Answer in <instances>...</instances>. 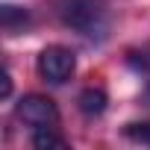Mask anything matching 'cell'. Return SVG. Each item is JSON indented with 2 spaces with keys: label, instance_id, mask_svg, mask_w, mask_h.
Returning <instances> with one entry per match:
<instances>
[{
  "label": "cell",
  "instance_id": "6da1fadb",
  "mask_svg": "<svg viewBox=\"0 0 150 150\" xmlns=\"http://www.w3.org/2000/svg\"><path fill=\"white\" fill-rule=\"evenodd\" d=\"M50 3L65 27H71L88 41L100 44L112 30L109 0H50Z\"/></svg>",
  "mask_w": 150,
  "mask_h": 150
},
{
  "label": "cell",
  "instance_id": "7a4b0ae2",
  "mask_svg": "<svg viewBox=\"0 0 150 150\" xmlns=\"http://www.w3.org/2000/svg\"><path fill=\"white\" fill-rule=\"evenodd\" d=\"M35 71H38V77L50 86H65L71 77H74V71H77V56H74L71 47L65 44H47L38 59H35Z\"/></svg>",
  "mask_w": 150,
  "mask_h": 150
},
{
  "label": "cell",
  "instance_id": "3957f363",
  "mask_svg": "<svg viewBox=\"0 0 150 150\" xmlns=\"http://www.w3.org/2000/svg\"><path fill=\"white\" fill-rule=\"evenodd\" d=\"M15 112H18V118L30 127V132H33V129H44V127H59V121H62L56 103H53L50 97H44V94H24V97L18 100Z\"/></svg>",
  "mask_w": 150,
  "mask_h": 150
},
{
  "label": "cell",
  "instance_id": "277c9868",
  "mask_svg": "<svg viewBox=\"0 0 150 150\" xmlns=\"http://www.w3.org/2000/svg\"><path fill=\"white\" fill-rule=\"evenodd\" d=\"M106 103H109V97H106V91L97 88V86L83 88L80 97H77V106H80V112H83L86 118H100V115L106 112Z\"/></svg>",
  "mask_w": 150,
  "mask_h": 150
},
{
  "label": "cell",
  "instance_id": "5b68a950",
  "mask_svg": "<svg viewBox=\"0 0 150 150\" xmlns=\"http://www.w3.org/2000/svg\"><path fill=\"white\" fill-rule=\"evenodd\" d=\"M0 21H3V33L6 35H18V33L27 30L30 12L21 9V6H15V3H3V6H0Z\"/></svg>",
  "mask_w": 150,
  "mask_h": 150
},
{
  "label": "cell",
  "instance_id": "8992f818",
  "mask_svg": "<svg viewBox=\"0 0 150 150\" xmlns=\"http://www.w3.org/2000/svg\"><path fill=\"white\" fill-rule=\"evenodd\" d=\"M59 127H44V129H33L30 138L38 150H47V147H65V138L56 132Z\"/></svg>",
  "mask_w": 150,
  "mask_h": 150
},
{
  "label": "cell",
  "instance_id": "52a82bcc",
  "mask_svg": "<svg viewBox=\"0 0 150 150\" xmlns=\"http://www.w3.org/2000/svg\"><path fill=\"white\" fill-rule=\"evenodd\" d=\"M124 135L132 138V141H138V144H150V124H127Z\"/></svg>",
  "mask_w": 150,
  "mask_h": 150
},
{
  "label": "cell",
  "instance_id": "ba28073f",
  "mask_svg": "<svg viewBox=\"0 0 150 150\" xmlns=\"http://www.w3.org/2000/svg\"><path fill=\"white\" fill-rule=\"evenodd\" d=\"M12 94V77H9V71H3V97Z\"/></svg>",
  "mask_w": 150,
  "mask_h": 150
},
{
  "label": "cell",
  "instance_id": "9c48e42d",
  "mask_svg": "<svg viewBox=\"0 0 150 150\" xmlns=\"http://www.w3.org/2000/svg\"><path fill=\"white\" fill-rule=\"evenodd\" d=\"M141 103L150 106V80H147V86H144V91H141Z\"/></svg>",
  "mask_w": 150,
  "mask_h": 150
}]
</instances>
